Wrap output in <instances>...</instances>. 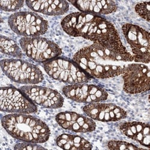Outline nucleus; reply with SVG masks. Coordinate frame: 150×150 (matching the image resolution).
<instances>
[{
	"label": "nucleus",
	"mask_w": 150,
	"mask_h": 150,
	"mask_svg": "<svg viewBox=\"0 0 150 150\" xmlns=\"http://www.w3.org/2000/svg\"><path fill=\"white\" fill-rule=\"evenodd\" d=\"M61 26L71 36L82 37L120 54L131 55L122 45L114 25L100 16L76 12L62 19Z\"/></svg>",
	"instance_id": "nucleus-1"
},
{
	"label": "nucleus",
	"mask_w": 150,
	"mask_h": 150,
	"mask_svg": "<svg viewBox=\"0 0 150 150\" xmlns=\"http://www.w3.org/2000/svg\"><path fill=\"white\" fill-rule=\"evenodd\" d=\"M73 60L89 76L98 79L116 77L123 73L126 62L134 61L132 55L116 53L97 43L75 53Z\"/></svg>",
	"instance_id": "nucleus-2"
},
{
	"label": "nucleus",
	"mask_w": 150,
	"mask_h": 150,
	"mask_svg": "<svg viewBox=\"0 0 150 150\" xmlns=\"http://www.w3.org/2000/svg\"><path fill=\"white\" fill-rule=\"evenodd\" d=\"M1 123L10 136L22 142L44 143L51 134L45 122L28 114H8L2 118Z\"/></svg>",
	"instance_id": "nucleus-3"
},
{
	"label": "nucleus",
	"mask_w": 150,
	"mask_h": 150,
	"mask_svg": "<svg viewBox=\"0 0 150 150\" xmlns=\"http://www.w3.org/2000/svg\"><path fill=\"white\" fill-rule=\"evenodd\" d=\"M43 67L50 77L69 85L86 83L91 78L73 60L66 58L57 57L45 62Z\"/></svg>",
	"instance_id": "nucleus-4"
},
{
	"label": "nucleus",
	"mask_w": 150,
	"mask_h": 150,
	"mask_svg": "<svg viewBox=\"0 0 150 150\" xmlns=\"http://www.w3.org/2000/svg\"><path fill=\"white\" fill-rule=\"evenodd\" d=\"M1 67L6 76L16 83L35 85L43 80V73L38 67L21 59H3Z\"/></svg>",
	"instance_id": "nucleus-5"
},
{
	"label": "nucleus",
	"mask_w": 150,
	"mask_h": 150,
	"mask_svg": "<svg viewBox=\"0 0 150 150\" xmlns=\"http://www.w3.org/2000/svg\"><path fill=\"white\" fill-rule=\"evenodd\" d=\"M8 22L12 31L23 37H39L48 29L47 21L34 12L15 13L10 16Z\"/></svg>",
	"instance_id": "nucleus-6"
},
{
	"label": "nucleus",
	"mask_w": 150,
	"mask_h": 150,
	"mask_svg": "<svg viewBox=\"0 0 150 150\" xmlns=\"http://www.w3.org/2000/svg\"><path fill=\"white\" fill-rule=\"evenodd\" d=\"M19 43L26 55L36 62L45 63L62 54V50L58 45L40 36L22 37Z\"/></svg>",
	"instance_id": "nucleus-7"
},
{
	"label": "nucleus",
	"mask_w": 150,
	"mask_h": 150,
	"mask_svg": "<svg viewBox=\"0 0 150 150\" xmlns=\"http://www.w3.org/2000/svg\"><path fill=\"white\" fill-rule=\"evenodd\" d=\"M124 35L130 45L134 61L148 64L150 59L149 34L142 28L131 23L122 27Z\"/></svg>",
	"instance_id": "nucleus-8"
},
{
	"label": "nucleus",
	"mask_w": 150,
	"mask_h": 150,
	"mask_svg": "<svg viewBox=\"0 0 150 150\" xmlns=\"http://www.w3.org/2000/svg\"><path fill=\"white\" fill-rule=\"evenodd\" d=\"M0 107L3 112L11 114H34L37 111L36 105L19 89L13 86L1 88Z\"/></svg>",
	"instance_id": "nucleus-9"
},
{
	"label": "nucleus",
	"mask_w": 150,
	"mask_h": 150,
	"mask_svg": "<svg viewBox=\"0 0 150 150\" xmlns=\"http://www.w3.org/2000/svg\"><path fill=\"white\" fill-rule=\"evenodd\" d=\"M149 69L145 64H127L122 74L124 91L129 94H139L149 91Z\"/></svg>",
	"instance_id": "nucleus-10"
},
{
	"label": "nucleus",
	"mask_w": 150,
	"mask_h": 150,
	"mask_svg": "<svg viewBox=\"0 0 150 150\" xmlns=\"http://www.w3.org/2000/svg\"><path fill=\"white\" fill-rule=\"evenodd\" d=\"M62 92L67 98L78 103H98L108 97L107 91L102 87L85 83L66 85Z\"/></svg>",
	"instance_id": "nucleus-11"
},
{
	"label": "nucleus",
	"mask_w": 150,
	"mask_h": 150,
	"mask_svg": "<svg viewBox=\"0 0 150 150\" xmlns=\"http://www.w3.org/2000/svg\"><path fill=\"white\" fill-rule=\"evenodd\" d=\"M20 90L35 105L49 109H57L62 106L64 98L57 91L47 87L28 85Z\"/></svg>",
	"instance_id": "nucleus-12"
},
{
	"label": "nucleus",
	"mask_w": 150,
	"mask_h": 150,
	"mask_svg": "<svg viewBox=\"0 0 150 150\" xmlns=\"http://www.w3.org/2000/svg\"><path fill=\"white\" fill-rule=\"evenodd\" d=\"M83 111L90 118L102 122L117 121L127 117L126 110L113 103H90L83 108Z\"/></svg>",
	"instance_id": "nucleus-13"
},
{
	"label": "nucleus",
	"mask_w": 150,
	"mask_h": 150,
	"mask_svg": "<svg viewBox=\"0 0 150 150\" xmlns=\"http://www.w3.org/2000/svg\"><path fill=\"white\" fill-rule=\"evenodd\" d=\"M55 120L62 129L75 133L91 132L96 128V124L93 119L74 112H60L56 115Z\"/></svg>",
	"instance_id": "nucleus-14"
},
{
	"label": "nucleus",
	"mask_w": 150,
	"mask_h": 150,
	"mask_svg": "<svg viewBox=\"0 0 150 150\" xmlns=\"http://www.w3.org/2000/svg\"><path fill=\"white\" fill-rule=\"evenodd\" d=\"M69 2L81 11V12L98 16L114 13L117 11L118 7L117 3L114 1L78 0V1H69Z\"/></svg>",
	"instance_id": "nucleus-15"
},
{
	"label": "nucleus",
	"mask_w": 150,
	"mask_h": 150,
	"mask_svg": "<svg viewBox=\"0 0 150 150\" xmlns=\"http://www.w3.org/2000/svg\"><path fill=\"white\" fill-rule=\"evenodd\" d=\"M121 132L131 139L139 143L141 145L149 147L150 129L148 123L142 122H126L120 126Z\"/></svg>",
	"instance_id": "nucleus-16"
},
{
	"label": "nucleus",
	"mask_w": 150,
	"mask_h": 150,
	"mask_svg": "<svg viewBox=\"0 0 150 150\" xmlns=\"http://www.w3.org/2000/svg\"><path fill=\"white\" fill-rule=\"evenodd\" d=\"M25 3L33 11L47 16L64 15L69 8V3L62 0L26 1Z\"/></svg>",
	"instance_id": "nucleus-17"
},
{
	"label": "nucleus",
	"mask_w": 150,
	"mask_h": 150,
	"mask_svg": "<svg viewBox=\"0 0 150 150\" xmlns=\"http://www.w3.org/2000/svg\"><path fill=\"white\" fill-rule=\"evenodd\" d=\"M57 145L62 149H91L92 144L83 137L70 134H62L56 139Z\"/></svg>",
	"instance_id": "nucleus-18"
},
{
	"label": "nucleus",
	"mask_w": 150,
	"mask_h": 150,
	"mask_svg": "<svg viewBox=\"0 0 150 150\" xmlns=\"http://www.w3.org/2000/svg\"><path fill=\"white\" fill-rule=\"evenodd\" d=\"M1 51L3 54L15 58H21L23 54L15 41L6 36H1Z\"/></svg>",
	"instance_id": "nucleus-19"
},
{
	"label": "nucleus",
	"mask_w": 150,
	"mask_h": 150,
	"mask_svg": "<svg viewBox=\"0 0 150 150\" xmlns=\"http://www.w3.org/2000/svg\"><path fill=\"white\" fill-rule=\"evenodd\" d=\"M108 147L110 149L124 150V149H139L141 148L133 144L121 141H110L108 143Z\"/></svg>",
	"instance_id": "nucleus-20"
},
{
	"label": "nucleus",
	"mask_w": 150,
	"mask_h": 150,
	"mask_svg": "<svg viewBox=\"0 0 150 150\" xmlns=\"http://www.w3.org/2000/svg\"><path fill=\"white\" fill-rule=\"evenodd\" d=\"M135 11L139 16L145 21H149L150 2L144 1L137 3L134 7Z\"/></svg>",
	"instance_id": "nucleus-21"
},
{
	"label": "nucleus",
	"mask_w": 150,
	"mask_h": 150,
	"mask_svg": "<svg viewBox=\"0 0 150 150\" xmlns=\"http://www.w3.org/2000/svg\"><path fill=\"white\" fill-rule=\"evenodd\" d=\"M24 3L23 1H0V6L3 11H15L21 8Z\"/></svg>",
	"instance_id": "nucleus-22"
},
{
	"label": "nucleus",
	"mask_w": 150,
	"mask_h": 150,
	"mask_svg": "<svg viewBox=\"0 0 150 150\" xmlns=\"http://www.w3.org/2000/svg\"><path fill=\"white\" fill-rule=\"evenodd\" d=\"M14 148L15 149L22 150H37L45 149L44 147L39 145L38 143L31 142H23L21 143H18L15 145Z\"/></svg>",
	"instance_id": "nucleus-23"
}]
</instances>
